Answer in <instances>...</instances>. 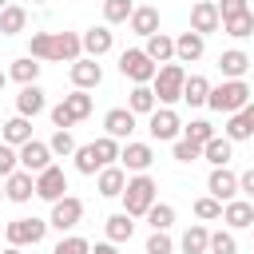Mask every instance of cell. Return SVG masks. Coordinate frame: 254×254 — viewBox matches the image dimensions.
Listing matches in <instances>:
<instances>
[{
  "instance_id": "cell-1",
  "label": "cell",
  "mask_w": 254,
  "mask_h": 254,
  "mask_svg": "<svg viewBox=\"0 0 254 254\" xmlns=\"http://www.w3.org/2000/svg\"><path fill=\"white\" fill-rule=\"evenodd\" d=\"M83 44L75 32H32V44H28V56L32 60H52V64H71L79 60Z\"/></svg>"
},
{
  "instance_id": "cell-2",
  "label": "cell",
  "mask_w": 254,
  "mask_h": 254,
  "mask_svg": "<svg viewBox=\"0 0 254 254\" xmlns=\"http://www.w3.org/2000/svg\"><path fill=\"white\" fill-rule=\"evenodd\" d=\"M246 103H250V83H246V79H222V83L210 87V95H206V107L218 111V115H234V111H242Z\"/></svg>"
},
{
  "instance_id": "cell-3",
  "label": "cell",
  "mask_w": 254,
  "mask_h": 254,
  "mask_svg": "<svg viewBox=\"0 0 254 254\" xmlns=\"http://www.w3.org/2000/svg\"><path fill=\"white\" fill-rule=\"evenodd\" d=\"M183 83H187V67L179 60H171V64H159V71L151 79V91H155V99L163 107H171V103L183 99Z\"/></svg>"
},
{
  "instance_id": "cell-4",
  "label": "cell",
  "mask_w": 254,
  "mask_h": 254,
  "mask_svg": "<svg viewBox=\"0 0 254 254\" xmlns=\"http://www.w3.org/2000/svg\"><path fill=\"white\" fill-rule=\"evenodd\" d=\"M155 194H159V187H155V179L147 175V171H139L135 179H127V187H123V210L131 214V218H143L147 210H151V202H155Z\"/></svg>"
},
{
  "instance_id": "cell-5",
  "label": "cell",
  "mask_w": 254,
  "mask_h": 254,
  "mask_svg": "<svg viewBox=\"0 0 254 254\" xmlns=\"http://www.w3.org/2000/svg\"><path fill=\"white\" fill-rule=\"evenodd\" d=\"M119 71H123V79H131V83H151L155 71H159V64H155L143 48H127V52L119 56Z\"/></svg>"
},
{
  "instance_id": "cell-6",
  "label": "cell",
  "mask_w": 254,
  "mask_h": 254,
  "mask_svg": "<svg viewBox=\"0 0 254 254\" xmlns=\"http://www.w3.org/2000/svg\"><path fill=\"white\" fill-rule=\"evenodd\" d=\"M4 234H8V246H36V242H44V234H48V218H12L8 226H4Z\"/></svg>"
},
{
  "instance_id": "cell-7",
  "label": "cell",
  "mask_w": 254,
  "mask_h": 254,
  "mask_svg": "<svg viewBox=\"0 0 254 254\" xmlns=\"http://www.w3.org/2000/svg\"><path fill=\"white\" fill-rule=\"evenodd\" d=\"M79 222H83V202H79L75 194H64V198H56V202H52L48 226H56V230L64 234V230H75Z\"/></svg>"
},
{
  "instance_id": "cell-8",
  "label": "cell",
  "mask_w": 254,
  "mask_h": 254,
  "mask_svg": "<svg viewBox=\"0 0 254 254\" xmlns=\"http://www.w3.org/2000/svg\"><path fill=\"white\" fill-rule=\"evenodd\" d=\"M67 194V175H64V167H44L40 175H36V198H44V202H56V198H64Z\"/></svg>"
},
{
  "instance_id": "cell-9",
  "label": "cell",
  "mask_w": 254,
  "mask_h": 254,
  "mask_svg": "<svg viewBox=\"0 0 254 254\" xmlns=\"http://www.w3.org/2000/svg\"><path fill=\"white\" fill-rule=\"evenodd\" d=\"M218 28H222L218 4H214V0H194V4H190V32L210 36V32H218Z\"/></svg>"
},
{
  "instance_id": "cell-10",
  "label": "cell",
  "mask_w": 254,
  "mask_h": 254,
  "mask_svg": "<svg viewBox=\"0 0 254 254\" xmlns=\"http://www.w3.org/2000/svg\"><path fill=\"white\" fill-rule=\"evenodd\" d=\"M147 131H151V139L167 143V139H179L183 123H179V115H175L171 107H155V111L147 115Z\"/></svg>"
},
{
  "instance_id": "cell-11",
  "label": "cell",
  "mask_w": 254,
  "mask_h": 254,
  "mask_svg": "<svg viewBox=\"0 0 254 254\" xmlns=\"http://www.w3.org/2000/svg\"><path fill=\"white\" fill-rule=\"evenodd\" d=\"M16 155H20V167H24V171H32V175H40L44 167H52V147H48V143H40V139L20 143V147H16Z\"/></svg>"
},
{
  "instance_id": "cell-12",
  "label": "cell",
  "mask_w": 254,
  "mask_h": 254,
  "mask_svg": "<svg viewBox=\"0 0 254 254\" xmlns=\"http://www.w3.org/2000/svg\"><path fill=\"white\" fill-rule=\"evenodd\" d=\"M32 194H36V179H32V171H24V167H16L8 179H4V198L8 202H32Z\"/></svg>"
},
{
  "instance_id": "cell-13",
  "label": "cell",
  "mask_w": 254,
  "mask_h": 254,
  "mask_svg": "<svg viewBox=\"0 0 254 254\" xmlns=\"http://www.w3.org/2000/svg\"><path fill=\"white\" fill-rule=\"evenodd\" d=\"M71 83L75 87H83V91H91V87H99L103 83V67H99V60H91V56H79V60H71Z\"/></svg>"
},
{
  "instance_id": "cell-14",
  "label": "cell",
  "mask_w": 254,
  "mask_h": 254,
  "mask_svg": "<svg viewBox=\"0 0 254 254\" xmlns=\"http://www.w3.org/2000/svg\"><path fill=\"white\" fill-rule=\"evenodd\" d=\"M222 135L230 139V143H242V139H254V99L242 107V111H234V115H226V127H222Z\"/></svg>"
},
{
  "instance_id": "cell-15",
  "label": "cell",
  "mask_w": 254,
  "mask_h": 254,
  "mask_svg": "<svg viewBox=\"0 0 254 254\" xmlns=\"http://www.w3.org/2000/svg\"><path fill=\"white\" fill-rule=\"evenodd\" d=\"M206 190H210L218 202H230V198H238V175H234L230 167H214L210 179H206Z\"/></svg>"
},
{
  "instance_id": "cell-16",
  "label": "cell",
  "mask_w": 254,
  "mask_h": 254,
  "mask_svg": "<svg viewBox=\"0 0 254 254\" xmlns=\"http://www.w3.org/2000/svg\"><path fill=\"white\" fill-rule=\"evenodd\" d=\"M119 163H123V171H147L151 163H155V151H151V143H131L127 139V147H119Z\"/></svg>"
},
{
  "instance_id": "cell-17",
  "label": "cell",
  "mask_w": 254,
  "mask_h": 254,
  "mask_svg": "<svg viewBox=\"0 0 254 254\" xmlns=\"http://www.w3.org/2000/svg\"><path fill=\"white\" fill-rule=\"evenodd\" d=\"M222 222H226L230 230L254 226V202H250V198H230V202H222Z\"/></svg>"
},
{
  "instance_id": "cell-18",
  "label": "cell",
  "mask_w": 254,
  "mask_h": 254,
  "mask_svg": "<svg viewBox=\"0 0 254 254\" xmlns=\"http://www.w3.org/2000/svg\"><path fill=\"white\" fill-rule=\"evenodd\" d=\"M202 52H206V36H198V32L175 36V60L179 64H194V60H202Z\"/></svg>"
},
{
  "instance_id": "cell-19",
  "label": "cell",
  "mask_w": 254,
  "mask_h": 254,
  "mask_svg": "<svg viewBox=\"0 0 254 254\" xmlns=\"http://www.w3.org/2000/svg\"><path fill=\"white\" fill-rule=\"evenodd\" d=\"M79 44H83V52H87L91 60H99V56H107V52H111L115 36H111V28H107V24H99V28H87V32L79 36Z\"/></svg>"
},
{
  "instance_id": "cell-20",
  "label": "cell",
  "mask_w": 254,
  "mask_h": 254,
  "mask_svg": "<svg viewBox=\"0 0 254 254\" xmlns=\"http://www.w3.org/2000/svg\"><path fill=\"white\" fill-rule=\"evenodd\" d=\"M123 187H127V171H123L119 163L103 167V171H99V179H95V190H99L103 198H119V194H123Z\"/></svg>"
},
{
  "instance_id": "cell-21",
  "label": "cell",
  "mask_w": 254,
  "mask_h": 254,
  "mask_svg": "<svg viewBox=\"0 0 254 254\" xmlns=\"http://www.w3.org/2000/svg\"><path fill=\"white\" fill-rule=\"evenodd\" d=\"M103 127H107L111 139H131V131H135V111H127V107H111V111L103 115Z\"/></svg>"
},
{
  "instance_id": "cell-22",
  "label": "cell",
  "mask_w": 254,
  "mask_h": 254,
  "mask_svg": "<svg viewBox=\"0 0 254 254\" xmlns=\"http://www.w3.org/2000/svg\"><path fill=\"white\" fill-rule=\"evenodd\" d=\"M218 71H222V79H242V75L250 71V56H246L242 48L222 52V56H218Z\"/></svg>"
},
{
  "instance_id": "cell-23",
  "label": "cell",
  "mask_w": 254,
  "mask_h": 254,
  "mask_svg": "<svg viewBox=\"0 0 254 254\" xmlns=\"http://www.w3.org/2000/svg\"><path fill=\"white\" fill-rule=\"evenodd\" d=\"M48 107V99H44V91H40V83H24L20 87V95H16V115H40Z\"/></svg>"
},
{
  "instance_id": "cell-24",
  "label": "cell",
  "mask_w": 254,
  "mask_h": 254,
  "mask_svg": "<svg viewBox=\"0 0 254 254\" xmlns=\"http://www.w3.org/2000/svg\"><path fill=\"white\" fill-rule=\"evenodd\" d=\"M202 159H206L210 167H226V163L234 159V143H230L226 135H210V139L202 143Z\"/></svg>"
},
{
  "instance_id": "cell-25",
  "label": "cell",
  "mask_w": 254,
  "mask_h": 254,
  "mask_svg": "<svg viewBox=\"0 0 254 254\" xmlns=\"http://www.w3.org/2000/svg\"><path fill=\"white\" fill-rule=\"evenodd\" d=\"M143 52H147L155 64H171V60H175V36H167V32H151L147 44H143Z\"/></svg>"
},
{
  "instance_id": "cell-26",
  "label": "cell",
  "mask_w": 254,
  "mask_h": 254,
  "mask_svg": "<svg viewBox=\"0 0 254 254\" xmlns=\"http://www.w3.org/2000/svg\"><path fill=\"white\" fill-rule=\"evenodd\" d=\"M103 230H107V242H131V234H135V218L127 214V210H119V214H111L107 222H103Z\"/></svg>"
},
{
  "instance_id": "cell-27",
  "label": "cell",
  "mask_w": 254,
  "mask_h": 254,
  "mask_svg": "<svg viewBox=\"0 0 254 254\" xmlns=\"http://www.w3.org/2000/svg\"><path fill=\"white\" fill-rule=\"evenodd\" d=\"M155 107H159V99H155L151 83H135L131 95H127V111H135V115H151Z\"/></svg>"
},
{
  "instance_id": "cell-28",
  "label": "cell",
  "mask_w": 254,
  "mask_h": 254,
  "mask_svg": "<svg viewBox=\"0 0 254 254\" xmlns=\"http://www.w3.org/2000/svg\"><path fill=\"white\" fill-rule=\"evenodd\" d=\"M24 28H28V8H24V4L0 8V32H4V36H20Z\"/></svg>"
},
{
  "instance_id": "cell-29",
  "label": "cell",
  "mask_w": 254,
  "mask_h": 254,
  "mask_svg": "<svg viewBox=\"0 0 254 254\" xmlns=\"http://www.w3.org/2000/svg\"><path fill=\"white\" fill-rule=\"evenodd\" d=\"M131 32L135 36H151V32H159V8H151V4H143V8H135L131 12Z\"/></svg>"
},
{
  "instance_id": "cell-30",
  "label": "cell",
  "mask_w": 254,
  "mask_h": 254,
  "mask_svg": "<svg viewBox=\"0 0 254 254\" xmlns=\"http://www.w3.org/2000/svg\"><path fill=\"white\" fill-rule=\"evenodd\" d=\"M206 95H210V79H206V75H187L183 99H187L190 107H206Z\"/></svg>"
},
{
  "instance_id": "cell-31",
  "label": "cell",
  "mask_w": 254,
  "mask_h": 254,
  "mask_svg": "<svg viewBox=\"0 0 254 254\" xmlns=\"http://www.w3.org/2000/svg\"><path fill=\"white\" fill-rule=\"evenodd\" d=\"M0 139L12 143V147L28 143V139H32V123H28V115H12V119L4 123V131H0Z\"/></svg>"
},
{
  "instance_id": "cell-32",
  "label": "cell",
  "mask_w": 254,
  "mask_h": 254,
  "mask_svg": "<svg viewBox=\"0 0 254 254\" xmlns=\"http://www.w3.org/2000/svg\"><path fill=\"white\" fill-rule=\"evenodd\" d=\"M206 242H210V230L202 222H190L179 246H183V254H206Z\"/></svg>"
},
{
  "instance_id": "cell-33",
  "label": "cell",
  "mask_w": 254,
  "mask_h": 254,
  "mask_svg": "<svg viewBox=\"0 0 254 254\" xmlns=\"http://www.w3.org/2000/svg\"><path fill=\"white\" fill-rule=\"evenodd\" d=\"M60 103H64V111H67V115H71V119H75V123H79V119H87V115H91V95H87V91H83V87H75V91H71V95H64V99H60Z\"/></svg>"
},
{
  "instance_id": "cell-34",
  "label": "cell",
  "mask_w": 254,
  "mask_h": 254,
  "mask_svg": "<svg viewBox=\"0 0 254 254\" xmlns=\"http://www.w3.org/2000/svg\"><path fill=\"white\" fill-rule=\"evenodd\" d=\"M143 218L151 222V230H171L175 226V206L171 202H151V210Z\"/></svg>"
},
{
  "instance_id": "cell-35",
  "label": "cell",
  "mask_w": 254,
  "mask_h": 254,
  "mask_svg": "<svg viewBox=\"0 0 254 254\" xmlns=\"http://www.w3.org/2000/svg\"><path fill=\"white\" fill-rule=\"evenodd\" d=\"M222 32H226V36H234V40H246V36H254V12H242V16H230V20H222Z\"/></svg>"
},
{
  "instance_id": "cell-36",
  "label": "cell",
  "mask_w": 254,
  "mask_h": 254,
  "mask_svg": "<svg viewBox=\"0 0 254 254\" xmlns=\"http://www.w3.org/2000/svg\"><path fill=\"white\" fill-rule=\"evenodd\" d=\"M40 67H44V64H36L32 56H24V60H16V64H12V71H8V75L24 87V83H36V79H40Z\"/></svg>"
},
{
  "instance_id": "cell-37",
  "label": "cell",
  "mask_w": 254,
  "mask_h": 254,
  "mask_svg": "<svg viewBox=\"0 0 254 254\" xmlns=\"http://www.w3.org/2000/svg\"><path fill=\"white\" fill-rule=\"evenodd\" d=\"M91 147H95V159H99V167H111V163H119V139L103 135V139H95Z\"/></svg>"
},
{
  "instance_id": "cell-38",
  "label": "cell",
  "mask_w": 254,
  "mask_h": 254,
  "mask_svg": "<svg viewBox=\"0 0 254 254\" xmlns=\"http://www.w3.org/2000/svg\"><path fill=\"white\" fill-rule=\"evenodd\" d=\"M75 171H79V175H99V171H103L99 159H95V147H91V143L75 147Z\"/></svg>"
},
{
  "instance_id": "cell-39",
  "label": "cell",
  "mask_w": 254,
  "mask_h": 254,
  "mask_svg": "<svg viewBox=\"0 0 254 254\" xmlns=\"http://www.w3.org/2000/svg\"><path fill=\"white\" fill-rule=\"evenodd\" d=\"M131 12H135L131 0H103V20L107 24H123V20H131Z\"/></svg>"
},
{
  "instance_id": "cell-40",
  "label": "cell",
  "mask_w": 254,
  "mask_h": 254,
  "mask_svg": "<svg viewBox=\"0 0 254 254\" xmlns=\"http://www.w3.org/2000/svg\"><path fill=\"white\" fill-rule=\"evenodd\" d=\"M194 214L202 222H214V218H222V202L214 194H202V198H194Z\"/></svg>"
},
{
  "instance_id": "cell-41",
  "label": "cell",
  "mask_w": 254,
  "mask_h": 254,
  "mask_svg": "<svg viewBox=\"0 0 254 254\" xmlns=\"http://www.w3.org/2000/svg\"><path fill=\"white\" fill-rule=\"evenodd\" d=\"M206 250H210V254H238V242H234L230 230H214L210 242H206Z\"/></svg>"
},
{
  "instance_id": "cell-42",
  "label": "cell",
  "mask_w": 254,
  "mask_h": 254,
  "mask_svg": "<svg viewBox=\"0 0 254 254\" xmlns=\"http://www.w3.org/2000/svg\"><path fill=\"white\" fill-rule=\"evenodd\" d=\"M210 135H214V127H210L206 119H190V123L183 127V139H190V143H198V147H202Z\"/></svg>"
},
{
  "instance_id": "cell-43",
  "label": "cell",
  "mask_w": 254,
  "mask_h": 254,
  "mask_svg": "<svg viewBox=\"0 0 254 254\" xmlns=\"http://www.w3.org/2000/svg\"><path fill=\"white\" fill-rule=\"evenodd\" d=\"M52 254H91V242L87 238H79V234H67V238H60L56 242V250Z\"/></svg>"
},
{
  "instance_id": "cell-44",
  "label": "cell",
  "mask_w": 254,
  "mask_h": 254,
  "mask_svg": "<svg viewBox=\"0 0 254 254\" xmlns=\"http://www.w3.org/2000/svg\"><path fill=\"white\" fill-rule=\"evenodd\" d=\"M48 147H52V155H75V139H71V131H64V127H56V135L48 139Z\"/></svg>"
},
{
  "instance_id": "cell-45",
  "label": "cell",
  "mask_w": 254,
  "mask_h": 254,
  "mask_svg": "<svg viewBox=\"0 0 254 254\" xmlns=\"http://www.w3.org/2000/svg\"><path fill=\"white\" fill-rule=\"evenodd\" d=\"M147 254H171L175 250V242H171V234L167 230H151V238H147V246H143Z\"/></svg>"
},
{
  "instance_id": "cell-46",
  "label": "cell",
  "mask_w": 254,
  "mask_h": 254,
  "mask_svg": "<svg viewBox=\"0 0 254 254\" xmlns=\"http://www.w3.org/2000/svg\"><path fill=\"white\" fill-rule=\"evenodd\" d=\"M16 167H20V155H16V147L0 139V179H8Z\"/></svg>"
},
{
  "instance_id": "cell-47",
  "label": "cell",
  "mask_w": 254,
  "mask_h": 254,
  "mask_svg": "<svg viewBox=\"0 0 254 254\" xmlns=\"http://www.w3.org/2000/svg\"><path fill=\"white\" fill-rule=\"evenodd\" d=\"M175 159L179 163H194V159H202V147L190 143V139H175Z\"/></svg>"
},
{
  "instance_id": "cell-48",
  "label": "cell",
  "mask_w": 254,
  "mask_h": 254,
  "mask_svg": "<svg viewBox=\"0 0 254 254\" xmlns=\"http://www.w3.org/2000/svg\"><path fill=\"white\" fill-rule=\"evenodd\" d=\"M218 4V16L222 20H230V16H242V12H250V4L246 0H214Z\"/></svg>"
},
{
  "instance_id": "cell-49",
  "label": "cell",
  "mask_w": 254,
  "mask_h": 254,
  "mask_svg": "<svg viewBox=\"0 0 254 254\" xmlns=\"http://www.w3.org/2000/svg\"><path fill=\"white\" fill-rule=\"evenodd\" d=\"M238 194H246V198H250V202H254V167H250V171H242V175H238Z\"/></svg>"
},
{
  "instance_id": "cell-50",
  "label": "cell",
  "mask_w": 254,
  "mask_h": 254,
  "mask_svg": "<svg viewBox=\"0 0 254 254\" xmlns=\"http://www.w3.org/2000/svg\"><path fill=\"white\" fill-rule=\"evenodd\" d=\"M52 123H56V127H64V131H67V127H75V119L64 111V103H56V107H52Z\"/></svg>"
},
{
  "instance_id": "cell-51",
  "label": "cell",
  "mask_w": 254,
  "mask_h": 254,
  "mask_svg": "<svg viewBox=\"0 0 254 254\" xmlns=\"http://www.w3.org/2000/svg\"><path fill=\"white\" fill-rule=\"evenodd\" d=\"M91 254H119V246H115V242H99Z\"/></svg>"
},
{
  "instance_id": "cell-52",
  "label": "cell",
  "mask_w": 254,
  "mask_h": 254,
  "mask_svg": "<svg viewBox=\"0 0 254 254\" xmlns=\"http://www.w3.org/2000/svg\"><path fill=\"white\" fill-rule=\"evenodd\" d=\"M4 254H24V246H8V250H4Z\"/></svg>"
},
{
  "instance_id": "cell-53",
  "label": "cell",
  "mask_w": 254,
  "mask_h": 254,
  "mask_svg": "<svg viewBox=\"0 0 254 254\" xmlns=\"http://www.w3.org/2000/svg\"><path fill=\"white\" fill-rule=\"evenodd\" d=\"M4 83H8V75H4V71H0V91H4Z\"/></svg>"
},
{
  "instance_id": "cell-54",
  "label": "cell",
  "mask_w": 254,
  "mask_h": 254,
  "mask_svg": "<svg viewBox=\"0 0 254 254\" xmlns=\"http://www.w3.org/2000/svg\"><path fill=\"white\" fill-rule=\"evenodd\" d=\"M8 4H12V0H0V8H8Z\"/></svg>"
},
{
  "instance_id": "cell-55",
  "label": "cell",
  "mask_w": 254,
  "mask_h": 254,
  "mask_svg": "<svg viewBox=\"0 0 254 254\" xmlns=\"http://www.w3.org/2000/svg\"><path fill=\"white\" fill-rule=\"evenodd\" d=\"M32 4H44V0H32Z\"/></svg>"
},
{
  "instance_id": "cell-56",
  "label": "cell",
  "mask_w": 254,
  "mask_h": 254,
  "mask_svg": "<svg viewBox=\"0 0 254 254\" xmlns=\"http://www.w3.org/2000/svg\"><path fill=\"white\" fill-rule=\"evenodd\" d=\"M0 198H4V190H0Z\"/></svg>"
},
{
  "instance_id": "cell-57",
  "label": "cell",
  "mask_w": 254,
  "mask_h": 254,
  "mask_svg": "<svg viewBox=\"0 0 254 254\" xmlns=\"http://www.w3.org/2000/svg\"><path fill=\"white\" fill-rule=\"evenodd\" d=\"M190 4H194V0H190Z\"/></svg>"
}]
</instances>
